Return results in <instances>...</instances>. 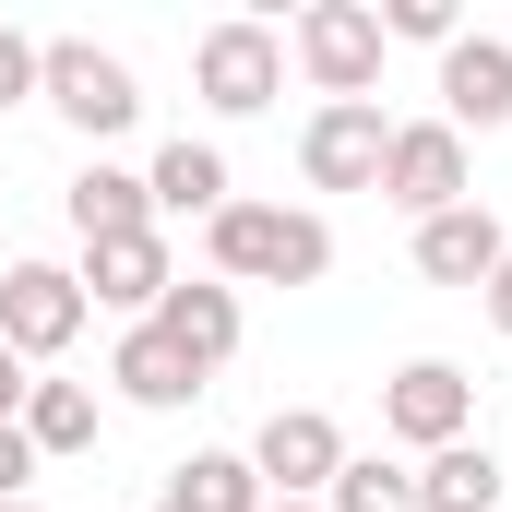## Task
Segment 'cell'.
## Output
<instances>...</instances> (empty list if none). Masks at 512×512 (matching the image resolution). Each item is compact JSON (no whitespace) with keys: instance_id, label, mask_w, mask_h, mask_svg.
<instances>
[{"instance_id":"obj_13","label":"cell","mask_w":512,"mask_h":512,"mask_svg":"<svg viewBox=\"0 0 512 512\" xmlns=\"http://www.w3.org/2000/svg\"><path fill=\"white\" fill-rule=\"evenodd\" d=\"M501 251H512V227L489 215V203H453V215L417 227V274H429V286H489Z\"/></svg>"},{"instance_id":"obj_14","label":"cell","mask_w":512,"mask_h":512,"mask_svg":"<svg viewBox=\"0 0 512 512\" xmlns=\"http://www.w3.org/2000/svg\"><path fill=\"white\" fill-rule=\"evenodd\" d=\"M108 382H120V405H143V417H179V405L203 393V370H191V346H167L155 322H131L120 358H108Z\"/></svg>"},{"instance_id":"obj_20","label":"cell","mask_w":512,"mask_h":512,"mask_svg":"<svg viewBox=\"0 0 512 512\" xmlns=\"http://www.w3.org/2000/svg\"><path fill=\"white\" fill-rule=\"evenodd\" d=\"M322 512H417V477L382 465V453H346V465H334V489H322Z\"/></svg>"},{"instance_id":"obj_4","label":"cell","mask_w":512,"mask_h":512,"mask_svg":"<svg viewBox=\"0 0 512 512\" xmlns=\"http://www.w3.org/2000/svg\"><path fill=\"white\" fill-rule=\"evenodd\" d=\"M286 60L310 72L322 108H358V96L382 84V12H370V0H310V12L286 24Z\"/></svg>"},{"instance_id":"obj_17","label":"cell","mask_w":512,"mask_h":512,"mask_svg":"<svg viewBox=\"0 0 512 512\" xmlns=\"http://www.w3.org/2000/svg\"><path fill=\"white\" fill-rule=\"evenodd\" d=\"M417 512H512L501 453H489V441H453V453H429V465H417Z\"/></svg>"},{"instance_id":"obj_1","label":"cell","mask_w":512,"mask_h":512,"mask_svg":"<svg viewBox=\"0 0 512 512\" xmlns=\"http://www.w3.org/2000/svg\"><path fill=\"white\" fill-rule=\"evenodd\" d=\"M203 251H215V286H322L334 274V227L310 203H227L203 227Z\"/></svg>"},{"instance_id":"obj_15","label":"cell","mask_w":512,"mask_h":512,"mask_svg":"<svg viewBox=\"0 0 512 512\" xmlns=\"http://www.w3.org/2000/svg\"><path fill=\"white\" fill-rule=\"evenodd\" d=\"M143 191H155V215H203V227H215V215L239 203L227 155H215V143H191V131H179V143H167V155L143 167Z\"/></svg>"},{"instance_id":"obj_28","label":"cell","mask_w":512,"mask_h":512,"mask_svg":"<svg viewBox=\"0 0 512 512\" xmlns=\"http://www.w3.org/2000/svg\"><path fill=\"white\" fill-rule=\"evenodd\" d=\"M155 512H179V501H155Z\"/></svg>"},{"instance_id":"obj_7","label":"cell","mask_w":512,"mask_h":512,"mask_svg":"<svg viewBox=\"0 0 512 512\" xmlns=\"http://www.w3.org/2000/svg\"><path fill=\"white\" fill-rule=\"evenodd\" d=\"M382 429L429 465V453H453V441H477V382L453 370V358H405L382 382Z\"/></svg>"},{"instance_id":"obj_2","label":"cell","mask_w":512,"mask_h":512,"mask_svg":"<svg viewBox=\"0 0 512 512\" xmlns=\"http://www.w3.org/2000/svg\"><path fill=\"white\" fill-rule=\"evenodd\" d=\"M36 96L84 131V143H120V131L143 120L131 60H120V48H96V36H48V48H36Z\"/></svg>"},{"instance_id":"obj_3","label":"cell","mask_w":512,"mask_h":512,"mask_svg":"<svg viewBox=\"0 0 512 512\" xmlns=\"http://www.w3.org/2000/svg\"><path fill=\"white\" fill-rule=\"evenodd\" d=\"M191 84H203V108H215V120H262V108L286 96V36H274L262 12L203 24V36H191Z\"/></svg>"},{"instance_id":"obj_25","label":"cell","mask_w":512,"mask_h":512,"mask_svg":"<svg viewBox=\"0 0 512 512\" xmlns=\"http://www.w3.org/2000/svg\"><path fill=\"white\" fill-rule=\"evenodd\" d=\"M477 298H489V334H512V251H501V274H489Z\"/></svg>"},{"instance_id":"obj_21","label":"cell","mask_w":512,"mask_h":512,"mask_svg":"<svg viewBox=\"0 0 512 512\" xmlns=\"http://www.w3.org/2000/svg\"><path fill=\"white\" fill-rule=\"evenodd\" d=\"M370 12H382V48H393V36H417V48H453V36H465L453 0H370Z\"/></svg>"},{"instance_id":"obj_9","label":"cell","mask_w":512,"mask_h":512,"mask_svg":"<svg viewBox=\"0 0 512 512\" xmlns=\"http://www.w3.org/2000/svg\"><path fill=\"white\" fill-rule=\"evenodd\" d=\"M382 96H358V108H310V131H298V179L310 191H382Z\"/></svg>"},{"instance_id":"obj_11","label":"cell","mask_w":512,"mask_h":512,"mask_svg":"<svg viewBox=\"0 0 512 512\" xmlns=\"http://www.w3.org/2000/svg\"><path fill=\"white\" fill-rule=\"evenodd\" d=\"M179 286V262H167V227H143V239H96L84 251V298L96 310H120V322H155V298Z\"/></svg>"},{"instance_id":"obj_16","label":"cell","mask_w":512,"mask_h":512,"mask_svg":"<svg viewBox=\"0 0 512 512\" xmlns=\"http://www.w3.org/2000/svg\"><path fill=\"white\" fill-rule=\"evenodd\" d=\"M143 227H155V191H143V167H108V155H96V167L72 179V239L96 251V239H143Z\"/></svg>"},{"instance_id":"obj_18","label":"cell","mask_w":512,"mask_h":512,"mask_svg":"<svg viewBox=\"0 0 512 512\" xmlns=\"http://www.w3.org/2000/svg\"><path fill=\"white\" fill-rule=\"evenodd\" d=\"M24 441H36V465L48 453H96V382H36L24 393Z\"/></svg>"},{"instance_id":"obj_10","label":"cell","mask_w":512,"mask_h":512,"mask_svg":"<svg viewBox=\"0 0 512 512\" xmlns=\"http://www.w3.org/2000/svg\"><path fill=\"white\" fill-rule=\"evenodd\" d=\"M441 120L453 131H512V36H453L441 48Z\"/></svg>"},{"instance_id":"obj_23","label":"cell","mask_w":512,"mask_h":512,"mask_svg":"<svg viewBox=\"0 0 512 512\" xmlns=\"http://www.w3.org/2000/svg\"><path fill=\"white\" fill-rule=\"evenodd\" d=\"M24 477H36V441H24V417L0 429V501H24Z\"/></svg>"},{"instance_id":"obj_6","label":"cell","mask_w":512,"mask_h":512,"mask_svg":"<svg viewBox=\"0 0 512 512\" xmlns=\"http://www.w3.org/2000/svg\"><path fill=\"white\" fill-rule=\"evenodd\" d=\"M382 203L405 215V227L477 203V191H465V131H453V120H393V143H382Z\"/></svg>"},{"instance_id":"obj_24","label":"cell","mask_w":512,"mask_h":512,"mask_svg":"<svg viewBox=\"0 0 512 512\" xmlns=\"http://www.w3.org/2000/svg\"><path fill=\"white\" fill-rule=\"evenodd\" d=\"M24 393H36V370H24V358H12V346H0V429H12V417H24Z\"/></svg>"},{"instance_id":"obj_26","label":"cell","mask_w":512,"mask_h":512,"mask_svg":"<svg viewBox=\"0 0 512 512\" xmlns=\"http://www.w3.org/2000/svg\"><path fill=\"white\" fill-rule=\"evenodd\" d=\"M262 512H322V501H262Z\"/></svg>"},{"instance_id":"obj_8","label":"cell","mask_w":512,"mask_h":512,"mask_svg":"<svg viewBox=\"0 0 512 512\" xmlns=\"http://www.w3.org/2000/svg\"><path fill=\"white\" fill-rule=\"evenodd\" d=\"M334 465H346V429L322 417V405H274L251 441V477L274 489V501H322L334 489Z\"/></svg>"},{"instance_id":"obj_27","label":"cell","mask_w":512,"mask_h":512,"mask_svg":"<svg viewBox=\"0 0 512 512\" xmlns=\"http://www.w3.org/2000/svg\"><path fill=\"white\" fill-rule=\"evenodd\" d=\"M0 512H36V501H0Z\"/></svg>"},{"instance_id":"obj_19","label":"cell","mask_w":512,"mask_h":512,"mask_svg":"<svg viewBox=\"0 0 512 512\" xmlns=\"http://www.w3.org/2000/svg\"><path fill=\"white\" fill-rule=\"evenodd\" d=\"M167 501H179V512H262L274 489L251 477V453H191V465L167 477Z\"/></svg>"},{"instance_id":"obj_12","label":"cell","mask_w":512,"mask_h":512,"mask_svg":"<svg viewBox=\"0 0 512 512\" xmlns=\"http://www.w3.org/2000/svg\"><path fill=\"white\" fill-rule=\"evenodd\" d=\"M155 334H167V346H191V370L215 382V370L239 358V334H251V322H239V286H215V274L191 286V274H179V286L155 298Z\"/></svg>"},{"instance_id":"obj_5","label":"cell","mask_w":512,"mask_h":512,"mask_svg":"<svg viewBox=\"0 0 512 512\" xmlns=\"http://www.w3.org/2000/svg\"><path fill=\"white\" fill-rule=\"evenodd\" d=\"M84 322H96V298H84V274H72V262H0V346H12L24 370L72 358V346H84Z\"/></svg>"},{"instance_id":"obj_22","label":"cell","mask_w":512,"mask_h":512,"mask_svg":"<svg viewBox=\"0 0 512 512\" xmlns=\"http://www.w3.org/2000/svg\"><path fill=\"white\" fill-rule=\"evenodd\" d=\"M36 48H48V36L0 24V108H24V96H36Z\"/></svg>"}]
</instances>
